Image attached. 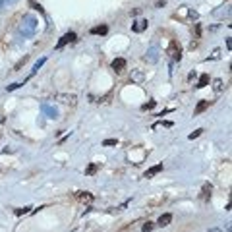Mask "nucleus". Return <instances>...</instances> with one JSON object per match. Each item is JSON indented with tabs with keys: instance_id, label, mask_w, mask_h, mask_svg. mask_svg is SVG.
<instances>
[{
	"instance_id": "2",
	"label": "nucleus",
	"mask_w": 232,
	"mask_h": 232,
	"mask_svg": "<svg viewBox=\"0 0 232 232\" xmlns=\"http://www.w3.org/2000/svg\"><path fill=\"white\" fill-rule=\"evenodd\" d=\"M124 68H126V60H124V58H114V60H112V70L116 72V74L124 72Z\"/></svg>"
},
{
	"instance_id": "10",
	"label": "nucleus",
	"mask_w": 232,
	"mask_h": 232,
	"mask_svg": "<svg viewBox=\"0 0 232 232\" xmlns=\"http://www.w3.org/2000/svg\"><path fill=\"white\" fill-rule=\"evenodd\" d=\"M106 31H108L106 25H99V27H93V29H91L93 35H106Z\"/></svg>"
},
{
	"instance_id": "8",
	"label": "nucleus",
	"mask_w": 232,
	"mask_h": 232,
	"mask_svg": "<svg viewBox=\"0 0 232 232\" xmlns=\"http://www.w3.org/2000/svg\"><path fill=\"white\" fill-rule=\"evenodd\" d=\"M211 190H213V186H211V184H203V190H201V199H209V195H211Z\"/></svg>"
},
{
	"instance_id": "17",
	"label": "nucleus",
	"mask_w": 232,
	"mask_h": 232,
	"mask_svg": "<svg viewBox=\"0 0 232 232\" xmlns=\"http://www.w3.org/2000/svg\"><path fill=\"white\" fill-rule=\"evenodd\" d=\"M145 25H147V21H139V25H135V27H134V31H141Z\"/></svg>"
},
{
	"instance_id": "13",
	"label": "nucleus",
	"mask_w": 232,
	"mask_h": 232,
	"mask_svg": "<svg viewBox=\"0 0 232 232\" xmlns=\"http://www.w3.org/2000/svg\"><path fill=\"white\" fill-rule=\"evenodd\" d=\"M97 168H99V164H89V168L85 170V174H95V172H97Z\"/></svg>"
},
{
	"instance_id": "5",
	"label": "nucleus",
	"mask_w": 232,
	"mask_h": 232,
	"mask_svg": "<svg viewBox=\"0 0 232 232\" xmlns=\"http://www.w3.org/2000/svg\"><path fill=\"white\" fill-rule=\"evenodd\" d=\"M58 99H60V103L64 105H76V95H58Z\"/></svg>"
},
{
	"instance_id": "15",
	"label": "nucleus",
	"mask_w": 232,
	"mask_h": 232,
	"mask_svg": "<svg viewBox=\"0 0 232 232\" xmlns=\"http://www.w3.org/2000/svg\"><path fill=\"white\" fill-rule=\"evenodd\" d=\"M201 132H203V130H195V132H193V134H190L188 137H190V139H195V137H199V135H201Z\"/></svg>"
},
{
	"instance_id": "20",
	"label": "nucleus",
	"mask_w": 232,
	"mask_h": 232,
	"mask_svg": "<svg viewBox=\"0 0 232 232\" xmlns=\"http://www.w3.org/2000/svg\"><path fill=\"white\" fill-rule=\"evenodd\" d=\"M141 77H143V74H141V72H135V74H134V79H137V81H139Z\"/></svg>"
},
{
	"instance_id": "9",
	"label": "nucleus",
	"mask_w": 232,
	"mask_h": 232,
	"mask_svg": "<svg viewBox=\"0 0 232 232\" xmlns=\"http://www.w3.org/2000/svg\"><path fill=\"white\" fill-rule=\"evenodd\" d=\"M209 85V74H203L199 77V81H197V89H203V87H207Z\"/></svg>"
},
{
	"instance_id": "21",
	"label": "nucleus",
	"mask_w": 232,
	"mask_h": 232,
	"mask_svg": "<svg viewBox=\"0 0 232 232\" xmlns=\"http://www.w3.org/2000/svg\"><path fill=\"white\" fill-rule=\"evenodd\" d=\"M209 232H221L219 228H211V230H209Z\"/></svg>"
},
{
	"instance_id": "18",
	"label": "nucleus",
	"mask_w": 232,
	"mask_h": 232,
	"mask_svg": "<svg viewBox=\"0 0 232 232\" xmlns=\"http://www.w3.org/2000/svg\"><path fill=\"white\" fill-rule=\"evenodd\" d=\"M116 143H118L116 139H105V141H103V145H105V147H108V145H116Z\"/></svg>"
},
{
	"instance_id": "14",
	"label": "nucleus",
	"mask_w": 232,
	"mask_h": 232,
	"mask_svg": "<svg viewBox=\"0 0 232 232\" xmlns=\"http://www.w3.org/2000/svg\"><path fill=\"white\" fill-rule=\"evenodd\" d=\"M141 230H143V232H151V230H153V222H145Z\"/></svg>"
},
{
	"instance_id": "16",
	"label": "nucleus",
	"mask_w": 232,
	"mask_h": 232,
	"mask_svg": "<svg viewBox=\"0 0 232 232\" xmlns=\"http://www.w3.org/2000/svg\"><path fill=\"white\" fill-rule=\"evenodd\" d=\"M29 209H31V207H23V209H16V215H25V213H29Z\"/></svg>"
},
{
	"instance_id": "11",
	"label": "nucleus",
	"mask_w": 232,
	"mask_h": 232,
	"mask_svg": "<svg viewBox=\"0 0 232 232\" xmlns=\"http://www.w3.org/2000/svg\"><path fill=\"white\" fill-rule=\"evenodd\" d=\"M77 197L81 199V201H93V195H91L89 192H79V193H77Z\"/></svg>"
},
{
	"instance_id": "4",
	"label": "nucleus",
	"mask_w": 232,
	"mask_h": 232,
	"mask_svg": "<svg viewBox=\"0 0 232 232\" xmlns=\"http://www.w3.org/2000/svg\"><path fill=\"white\" fill-rule=\"evenodd\" d=\"M170 52H172V58H174V60H180V58H182V48H180V45H176V43H172Z\"/></svg>"
},
{
	"instance_id": "19",
	"label": "nucleus",
	"mask_w": 232,
	"mask_h": 232,
	"mask_svg": "<svg viewBox=\"0 0 232 232\" xmlns=\"http://www.w3.org/2000/svg\"><path fill=\"white\" fill-rule=\"evenodd\" d=\"M153 106H155V101H151V103H147V105L143 106V110H147V108H153Z\"/></svg>"
},
{
	"instance_id": "3",
	"label": "nucleus",
	"mask_w": 232,
	"mask_h": 232,
	"mask_svg": "<svg viewBox=\"0 0 232 232\" xmlns=\"http://www.w3.org/2000/svg\"><path fill=\"white\" fill-rule=\"evenodd\" d=\"M170 221H172V215H170V213H164V215H161V217H159L157 224H159V226H168V224H170Z\"/></svg>"
},
{
	"instance_id": "7",
	"label": "nucleus",
	"mask_w": 232,
	"mask_h": 232,
	"mask_svg": "<svg viewBox=\"0 0 232 232\" xmlns=\"http://www.w3.org/2000/svg\"><path fill=\"white\" fill-rule=\"evenodd\" d=\"M209 105H211V101H201V103H197V106H195V114H201L203 110H207L209 108Z\"/></svg>"
},
{
	"instance_id": "6",
	"label": "nucleus",
	"mask_w": 232,
	"mask_h": 232,
	"mask_svg": "<svg viewBox=\"0 0 232 232\" xmlns=\"http://www.w3.org/2000/svg\"><path fill=\"white\" fill-rule=\"evenodd\" d=\"M163 170V164H155V166H151V168L145 172V178H151V176H155V174H159Z\"/></svg>"
},
{
	"instance_id": "12",
	"label": "nucleus",
	"mask_w": 232,
	"mask_h": 232,
	"mask_svg": "<svg viewBox=\"0 0 232 232\" xmlns=\"http://www.w3.org/2000/svg\"><path fill=\"white\" fill-rule=\"evenodd\" d=\"M213 89H215L217 93L222 91V79H215V81H213Z\"/></svg>"
},
{
	"instance_id": "1",
	"label": "nucleus",
	"mask_w": 232,
	"mask_h": 232,
	"mask_svg": "<svg viewBox=\"0 0 232 232\" xmlns=\"http://www.w3.org/2000/svg\"><path fill=\"white\" fill-rule=\"evenodd\" d=\"M76 37H77V35H76L74 31H70V33H66L60 41H58V45H56V47H58V48H62L64 45H68V43H74V41H76Z\"/></svg>"
}]
</instances>
